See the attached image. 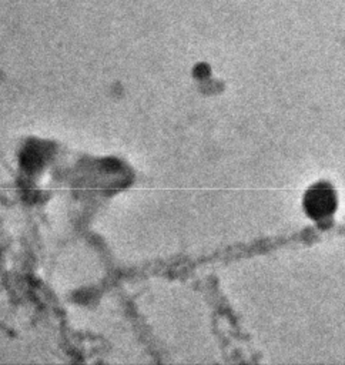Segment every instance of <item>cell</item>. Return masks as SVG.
Listing matches in <instances>:
<instances>
[{"instance_id": "6da1fadb", "label": "cell", "mask_w": 345, "mask_h": 365, "mask_svg": "<svg viewBox=\"0 0 345 365\" xmlns=\"http://www.w3.org/2000/svg\"><path fill=\"white\" fill-rule=\"evenodd\" d=\"M304 204L307 212L312 218L321 220L334 212L336 200L334 191L328 185L316 184L307 192Z\"/></svg>"}]
</instances>
